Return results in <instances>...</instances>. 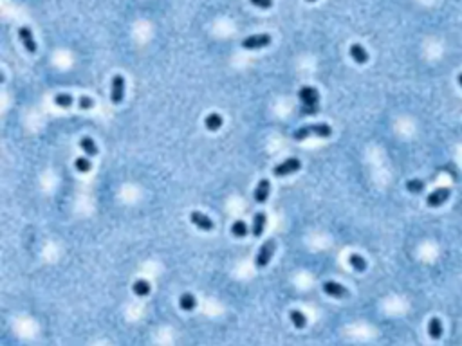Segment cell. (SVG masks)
I'll list each match as a JSON object with an SVG mask.
<instances>
[{"label":"cell","mask_w":462,"mask_h":346,"mask_svg":"<svg viewBox=\"0 0 462 346\" xmlns=\"http://www.w3.org/2000/svg\"><path fill=\"white\" fill-rule=\"evenodd\" d=\"M298 98H300V101H302V105H303V108H302L303 114L311 116V114H314L316 110H318V101H320V96H318L316 89H312V86H303V89H300Z\"/></svg>","instance_id":"obj_1"},{"label":"cell","mask_w":462,"mask_h":346,"mask_svg":"<svg viewBox=\"0 0 462 346\" xmlns=\"http://www.w3.org/2000/svg\"><path fill=\"white\" fill-rule=\"evenodd\" d=\"M333 134V128L325 123H320V125H309V126H302L298 128L296 132L293 134V137L296 141H303V139L311 137V135H318V137H331Z\"/></svg>","instance_id":"obj_2"},{"label":"cell","mask_w":462,"mask_h":346,"mask_svg":"<svg viewBox=\"0 0 462 346\" xmlns=\"http://www.w3.org/2000/svg\"><path fill=\"white\" fill-rule=\"evenodd\" d=\"M275 247H277L275 240H268V242H263L262 245H260L258 252H256V260H255L256 267L262 269L269 264V260H271L273 252H275Z\"/></svg>","instance_id":"obj_3"},{"label":"cell","mask_w":462,"mask_h":346,"mask_svg":"<svg viewBox=\"0 0 462 346\" xmlns=\"http://www.w3.org/2000/svg\"><path fill=\"white\" fill-rule=\"evenodd\" d=\"M300 168H302L300 159L291 157V159H285L284 162H280L278 166H275V168H273V173H275L277 177H285V175H289V173L298 171Z\"/></svg>","instance_id":"obj_4"},{"label":"cell","mask_w":462,"mask_h":346,"mask_svg":"<svg viewBox=\"0 0 462 346\" xmlns=\"http://www.w3.org/2000/svg\"><path fill=\"white\" fill-rule=\"evenodd\" d=\"M271 43V35L268 33H262V35H251L247 38L242 40V47L244 49H260V47H268Z\"/></svg>","instance_id":"obj_5"},{"label":"cell","mask_w":462,"mask_h":346,"mask_svg":"<svg viewBox=\"0 0 462 346\" xmlns=\"http://www.w3.org/2000/svg\"><path fill=\"white\" fill-rule=\"evenodd\" d=\"M449 195H451L449 188H437V190H433L432 193L428 195L426 204L430 208H439V206H442L444 202H448Z\"/></svg>","instance_id":"obj_6"},{"label":"cell","mask_w":462,"mask_h":346,"mask_svg":"<svg viewBox=\"0 0 462 346\" xmlns=\"http://www.w3.org/2000/svg\"><path fill=\"white\" fill-rule=\"evenodd\" d=\"M123 98H125V78L117 74L112 78V92H110V101L114 105L123 103Z\"/></svg>","instance_id":"obj_7"},{"label":"cell","mask_w":462,"mask_h":346,"mask_svg":"<svg viewBox=\"0 0 462 346\" xmlns=\"http://www.w3.org/2000/svg\"><path fill=\"white\" fill-rule=\"evenodd\" d=\"M190 220L195 227H199V229H203V231H213V227H215V224H213L212 218L206 216V215H203V213H199V211H191L190 213Z\"/></svg>","instance_id":"obj_8"},{"label":"cell","mask_w":462,"mask_h":346,"mask_svg":"<svg viewBox=\"0 0 462 346\" xmlns=\"http://www.w3.org/2000/svg\"><path fill=\"white\" fill-rule=\"evenodd\" d=\"M323 292L328 296H333V298H347L349 296V290H347V287H343L342 283H336V281H325L323 283Z\"/></svg>","instance_id":"obj_9"},{"label":"cell","mask_w":462,"mask_h":346,"mask_svg":"<svg viewBox=\"0 0 462 346\" xmlns=\"http://www.w3.org/2000/svg\"><path fill=\"white\" fill-rule=\"evenodd\" d=\"M269 191H271V182H269L268 179H262V181L258 182V186L255 188V193H253L255 202H258V204L266 202L269 197Z\"/></svg>","instance_id":"obj_10"},{"label":"cell","mask_w":462,"mask_h":346,"mask_svg":"<svg viewBox=\"0 0 462 346\" xmlns=\"http://www.w3.org/2000/svg\"><path fill=\"white\" fill-rule=\"evenodd\" d=\"M18 36H20L22 43H24V47H26L27 51L31 52V54H35V52H36V43H35V38H33V35H31L29 27H20V29H18Z\"/></svg>","instance_id":"obj_11"},{"label":"cell","mask_w":462,"mask_h":346,"mask_svg":"<svg viewBox=\"0 0 462 346\" xmlns=\"http://www.w3.org/2000/svg\"><path fill=\"white\" fill-rule=\"evenodd\" d=\"M350 58H352L356 63H367L368 52L365 51L359 43H354V45H350Z\"/></svg>","instance_id":"obj_12"},{"label":"cell","mask_w":462,"mask_h":346,"mask_svg":"<svg viewBox=\"0 0 462 346\" xmlns=\"http://www.w3.org/2000/svg\"><path fill=\"white\" fill-rule=\"evenodd\" d=\"M222 116L221 114H210V116H206V119H204V125H206V128L210 130V132H217V130L222 126Z\"/></svg>","instance_id":"obj_13"},{"label":"cell","mask_w":462,"mask_h":346,"mask_svg":"<svg viewBox=\"0 0 462 346\" xmlns=\"http://www.w3.org/2000/svg\"><path fill=\"white\" fill-rule=\"evenodd\" d=\"M179 305H181L182 310L190 312L197 307V299H195V296L190 294V292H184V294H181V298H179Z\"/></svg>","instance_id":"obj_14"},{"label":"cell","mask_w":462,"mask_h":346,"mask_svg":"<svg viewBox=\"0 0 462 346\" xmlns=\"http://www.w3.org/2000/svg\"><path fill=\"white\" fill-rule=\"evenodd\" d=\"M428 333H430V337L432 339H441V335H442L441 319H437V317H432V319H430V323H428Z\"/></svg>","instance_id":"obj_15"},{"label":"cell","mask_w":462,"mask_h":346,"mask_svg":"<svg viewBox=\"0 0 462 346\" xmlns=\"http://www.w3.org/2000/svg\"><path fill=\"white\" fill-rule=\"evenodd\" d=\"M80 148H82L89 157L98 155V151H100L98 150V146H96V143L92 141L91 137H82V141H80Z\"/></svg>","instance_id":"obj_16"},{"label":"cell","mask_w":462,"mask_h":346,"mask_svg":"<svg viewBox=\"0 0 462 346\" xmlns=\"http://www.w3.org/2000/svg\"><path fill=\"white\" fill-rule=\"evenodd\" d=\"M266 220H268L266 213H256L255 215V218H253V234H255V236H260V234L263 233Z\"/></svg>","instance_id":"obj_17"},{"label":"cell","mask_w":462,"mask_h":346,"mask_svg":"<svg viewBox=\"0 0 462 346\" xmlns=\"http://www.w3.org/2000/svg\"><path fill=\"white\" fill-rule=\"evenodd\" d=\"M349 264H350V267L354 269L356 273H363V271H367V260L363 258V256H359V254H350L349 256Z\"/></svg>","instance_id":"obj_18"},{"label":"cell","mask_w":462,"mask_h":346,"mask_svg":"<svg viewBox=\"0 0 462 346\" xmlns=\"http://www.w3.org/2000/svg\"><path fill=\"white\" fill-rule=\"evenodd\" d=\"M289 319H291V323L294 324V328L302 330V328H305V326H307V317L303 316L300 310H291L289 312Z\"/></svg>","instance_id":"obj_19"},{"label":"cell","mask_w":462,"mask_h":346,"mask_svg":"<svg viewBox=\"0 0 462 346\" xmlns=\"http://www.w3.org/2000/svg\"><path fill=\"white\" fill-rule=\"evenodd\" d=\"M136 296H148L150 294V283L147 280H136L134 281V287H132Z\"/></svg>","instance_id":"obj_20"},{"label":"cell","mask_w":462,"mask_h":346,"mask_svg":"<svg viewBox=\"0 0 462 346\" xmlns=\"http://www.w3.org/2000/svg\"><path fill=\"white\" fill-rule=\"evenodd\" d=\"M231 233L237 238H244L247 234V224L244 220H235L231 225Z\"/></svg>","instance_id":"obj_21"},{"label":"cell","mask_w":462,"mask_h":346,"mask_svg":"<svg viewBox=\"0 0 462 346\" xmlns=\"http://www.w3.org/2000/svg\"><path fill=\"white\" fill-rule=\"evenodd\" d=\"M74 168L78 169L80 173H87V171H91L92 164H91V160L85 159V157H78V159L74 160Z\"/></svg>","instance_id":"obj_22"},{"label":"cell","mask_w":462,"mask_h":346,"mask_svg":"<svg viewBox=\"0 0 462 346\" xmlns=\"http://www.w3.org/2000/svg\"><path fill=\"white\" fill-rule=\"evenodd\" d=\"M406 190L410 193H421L424 190V182L419 181V179H412V181L406 182Z\"/></svg>","instance_id":"obj_23"},{"label":"cell","mask_w":462,"mask_h":346,"mask_svg":"<svg viewBox=\"0 0 462 346\" xmlns=\"http://www.w3.org/2000/svg\"><path fill=\"white\" fill-rule=\"evenodd\" d=\"M54 103L61 108H69L73 105V96L69 94H56L54 96Z\"/></svg>","instance_id":"obj_24"},{"label":"cell","mask_w":462,"mask_h":346,"mask_svg":"<svg viewBox=\"0 0 462 346\" xmlns=\"http://www.w3.org/2000/svg\"><path fill=\"white\" fill-rule=\"evenodd\" d=\"M249 2L255 6V8H260V9H269L273 6V0H249Z\"/></svg>","instance_id":"obj_25"},{"label":"cell","mask_w":462,"mask_h":346,"mask_svg":"<svg viewBox=\"0 0 462 346\" xmlns=\"http://www.w3.org/2000/svg\"><path fill=\"white\" fill-rule=\"evenodd\" d=\"M92 107H94V101H92L91 98L83 96L82 100H80V108H83V110H85V108H92Z\"/></svg>","instance_id":"obj_26"},{"label":"cell","mask_w":462,"mask_h":346,"mask_svg":"<svg viewBox=\"0 0 462 346\" xmlns=\"http://www.w3.org/2000/svg\"><path fill=\"white\" fill-rule=\"evenodd\" d=\"M458 83H460V86H462V74H458Z\"/></svg>","instance_id":"obj_27"},{"label":"cell","mask_w":462,"mask_h":346,"mask_svg":"<svg viewBox=\"0 0 462 346\" xmlns=\"http://www.w3.org/2000/svg\"><path fill=\"white\" fill-rule=\"evenodd\" d=\"M307 2H314V0H307Z\"/></svg>","instance_id":"obj_28"}]
</instances>
